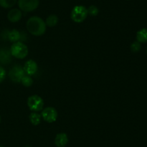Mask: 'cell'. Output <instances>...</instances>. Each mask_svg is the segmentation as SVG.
<instances>
[{"label": "cell", "instance_id": "2e32d148", "mask_svg": "<svg viewBox=\"0 0 147 147\" xmlns=\"http://www.w3.org/2000/svg\"><path fill=\"white\" fill-rule=\"evenodd\" d=\"M17 0H0V6L3 8L8 9L14 7Z\"/></svg>", "mask_w": 147, "mask_h": 147}, {"label": "cell", "instance_id": "d4e9b609", "mask_svg": "<svg viewBox=\"0 0 147 147\" xmlns=\"http://www.w3.org/2000/svg\"><path fill=\"white\" fill-rule=\"evenodd\" d=\"M126 1H129V0H126Z\"/></svg>", "mask_w": 147, "mask_h": 147}, {"label": "cell", "instance_id": "ba28073f", "mask_svg": "<svg viewBox=\"0 0 147 147\" xmlns=\"http://www.w3.org/2000/svg\"><path fill=\"white\" fill-rule=\"evenodd\" d=\"M23 69H24L25 74L32 76L34 74L37 73V70H38V66L35 61L30 59L24 63Z\"/></svg>", "mask_w": 147, "mask_h": 147}, {"label": "cell", "instance_id": "5bb4252c", "mask_svg": "<svg viewBox=\"0 0 147 147\" xmlns=\"http://www.w3.org/2000/svg\"><path fill=\"white\" fill-rule=\"evenodd\" d=\"M29 118H30V122L33 125H38L41 122V114H39L37 112H32V113H30Z\"/></svg>", "mask_w": 147, "mask_h": 147}, {"label": "cell", "instance_id": "52a82bcc", "mask_svg": "<svg viewBox=\"0 0 147 147\" xmlns=\"http://www.w3.org/2000/svg\"><path fill=\"white\" fill-rule=\"evenodd\" d=\"M57 115H58L57 111L53 107H47L43 108L41 112L42 118L45 121L50 123L55 122L57 118Z\"/></svg>", "mask_w": 147, "mask_h": 147}, {"label": "cell", "instance_id": "ac0fdd59", "mask_svg": "<svg viewBox=\"0 0 147 147\" xmlns=\"http://www.w3.org/2000/svg\"><path fill=\"white\" fill-rule=\"evenodd\" d=\"M88 10V14H90L92 17H96L98 14L99 13V10L96 6L95 5H91L87 9Z\"/></svg>", "mask_w": 147, "mask_h": 147}, {"label": "cell", "instance_id": "30bf717a", "mask_svg": "<svg viewBox=\"0 0 147 147\" xmlns=\"http://www.w3.org/2000/svg\"><path fill=\"white\" fill-rule=\"evenodd\" d=\"M22 17V11L19 9H12L7 14V18L11 22H17Z\"/></svg>", "mask_w": 147, "mask_h": 147}, {"label": "cell", "instance_id": "7a4b0ae2", "mask_svg": "<svg viewBox=\"0 0 147 147\" xmlns=\"http://www.w3.org/2000/svg\"><path fill=\"white\" fill-rule=\"evenodd\" d=\"M11 56L18 59H24L29 53L28 48L23 42L14 43L10 48Z\"/></svg>", "mask_w": 147, "mask_h": 147}, {"label": "cell", "instance_id": "5b68a950", "mask_svg": "<svg viewBox=\"0 0 147 147\" xmlns=\"http://www.w3.org/2000/svg\"><path fill=\"white\" fill-rule=\"evenodd\" d=\"M40 4V0H18L20 10L26 12L35 10Z\"/></svg>", "mask_w": 147, "mask_h": 147}, {"label": "cell", "instance_id": "9c48e42d", "mask_svg": "<svg viewBox=\"0 0 147 147\" xmlns=\"http://www.w3.org/2000/svg\"><path fill=\"white\" fill-rule=\"evenodd\" d=\"M7 38L13 43L17 42H23L25 40V37H23V33L15 29L7 32Z\"/></svg>", "mask_w": 147, "mask_h": 147}, {"label": "cell", "instance_id": "cb8c5ba5", "mask_svg": "<svg viewBox=\"0 0 147 147\" xmlns=\"http://www.w3.org/2000/svg\"><path fill=\"white\" fill-rule=\"evenodd\" d=\"M0 147H3V146H0Z\"/></svg>", "mask_w": 147, "mask_h": 147}, {"label": "cell", "instance_id": "7c38bea8", "mask_svg": "<svg viewBox=\"0 0 147 147\" xmlns=\"http://www.w3.org/2000/svg\"><path fill=\"white\" fill-rule=\"evenodd\" d=\"M11 60V54L10 49L3 48L0 50V62L4 64H7Z\"/></svg>", "mask_w": 147, "mask_h": 147}, {"label": "cell", "instance_id": "277c9868", "mask_svg": "<svg viewBox=\"0 0 147 147\" xmlns=\"http://www.w3.org/2000/svg\"><path fill=\"white\" fill-rule=\"evenodd\" d=\"M27 106L32 112H40L44 108V101L39 95H31L27 99Z\"/></svg>", "mask_w": 147, "mask_h": 147}, {"label": "cell", "instance_id": "8992f818", "mask_svg": "<svg viewBox=\"0 0 147 147\" xmlns=\"http://www.w3.org/2000/svg\"><path fill=\"white\" fill-rule=\"evenodd\" d=\"M25 75L23 67L20 65H15L9 71V76L13 82L20 83L22 79Z\"/></svg>", "mask_w": 147, "mask_h": 147}, {"label": "cell", "instance_id": "7402d4cb", "mask_svg": "<svg viewBox=\"0 0 147 147\" xmlns=\"http://www.w3.org/2000/svg\"><path fill=\"white\" fill-rule=\"evenodd\" d=\"M25 147H30V146H25Z\"/></svg>", "mask_w": 147, "mask_h": 147}, {"label": "cell", "instance_id": "4fadbf2b", "mask_svg": "<svg viewBox=\"0 0 147 147\" xmlns=\"http://www.w3.org/2000/svg\"><path fill=\"white\" fill-rule=\"evenodd\" d=\"M136 41L140 43H145L147 42V29L142 28L136 33Z\"/></svg>", "mask_w": 147, "mask_h": 147}, {"label": "cell", "instance_id": "9a60e30c", "mask_svg": "<svg viewBox=\"0 0 147 147\" xmlns=\"http://www.w3.org/2000/svg\"><path fill=\"white\" fill-rule=\"evenodd\" d=\"M58 23V17L55 14H50L45 20L46 26L49 27H53Z\"/></svg>", "mask_w": 147, "mask_h": 147}, {"label": "cell", "instance_id": "d6986e66", "mask_svg": "<svg viewBox=\"0 0 147 147\" xmlns=\"http://www.w3.org/2000/svg\"><path fill=\"white\" fill-rule=\"evenodd\" d=\"M130 48L132 52H134V53H137V52L140 51V50L142 49V45L138 41H135L131 43Z\"/></svg>", "mask_w": 147, "mask_h": 147}, {"label": "cell", "instance_id": "3957f363", "mask_svg": "<svg viewBox=\"0 0 147 147\" xmlns=\"http://www.w3.org/2000/svg\"><path fill=\"white\" fill-rule=\"evenodd\" d=\"M88 13L86 7L83 5H77L73 7L70 14L72 20L76 23H81L87 18Z\"/></svg>", "mask_w": 147, "mask_h": 147}, {"label": "cell", "instance_id": "6da1fadb", "mask_svg": "<svg viewBox=\"0 0 147 147\" xmlns=\"http://www.w3.org/2000/svg\"><path fill=\"white\" fill-rule=\"evenodd\" d=\"M27 31L34 36H41L46 32L45 22L37 16L30 17L27 22Z\"/></svg>", "mask_w": 147, "mask_h": 147}, {"label": "cell", "instance_id": "e0dca14e", "mask_svg": "<svg viewBox=\"0 0 147 147\" xmlns=\"http://www.w3.org/2000/svg\"><path fill=\"white\" fill-rule=\"evenodd\" d=\"M22 84L23 86H26V87H30L33 84V79L31 77V76H29V75L25 74L22 77L21 80Z\"/></svg>", "mask_w": 147, "mask_h": 147}, {"label": "cell", "instance_id": "44dd1931", "mask_svg": "<svg viewBox=\"0 0 147 147\" xmlns=\"http://www.w3.org/2000/svg\"><path fill=\"white\" fill-rule=\"evenodd\" d=\"M0 122H1V116H0Z\"/></svg>", "mask_w": 147, "mask_h": 147}, {"label": "cell", "instance_id": "603a6c76", "mask_svg": "<svg viewBox=\"0 0 147 147\" xmlns=\"http://www.w3.org/2000/svg\"><path fill=\"white\" fill-rule=\"evenodd\" d=\"M146 53H147V49H146Z\"/></svg>", "mask_w": 147, "mask_h": 147}, {"label": "cell", "instance_id": "ffe728a7", "mask_svg": "<svg viewBox=\"0 0 147 147\" xmlns=\"http://www.w3.org/2000/svg\"><path fill=\"white\" fill-rule=\"evenodd\" d=\"M6 77V71L1 66H0V83L4 80Z\"/></svg>", "mask_w": 147, "mask_h": 147}, {"label": "cell", "instance_id": "8fae6325", "mask_svg": "<svg viewBox=\"0 0 147 147\" xmlns=\"http://www.w3.org/2000/svg\"><path fill=\"white\" fill-rule=\"evenodd\" d=\"M68 143V136L65 133L57 134L55 138V144L57 147H65Z\"/></svg>", "mask_w": 147, "mask_h": 147}]
</instances>
